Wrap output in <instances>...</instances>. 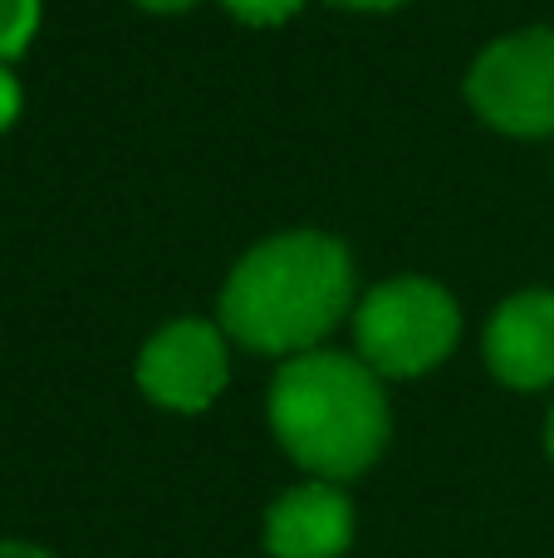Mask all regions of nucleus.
<instances>
[{"label": "nucleus", "mask_w": 554, "mask_h": 558, "mask_svg": "<svg viewBox=\"0 0 554 558\" xmlns=\"http://www.w3.org/2000/svg\"><path fill=\"white\" fill-rule=\"evenodd\" d=\"M353 308V255L324 231H285L236 260L216 324L261 357L314 353Z\"/></svg>", "instance_id": "f257e3e1"}, {"label": "nucleus", "mask_w": 554, "mask_h": 558, "mask_svg": "<svg viewBox=\"0 0 554 558\" xmlns=\"http://www.w3.org/2000/svg\"><path fill=\"white\" fill-rule=\"evenodd\" d=\"M265 422L310 481L334 485L369 475L393 436L383 377L359 353L334 348L285 357L265 397Z\"/></svg>", "instance_id": "f03ea898"}, {"label": "nucleus", "mask_w": 554, "mask_h": 558, "mask_svg": "<svg viewBox=\"0 0 554 558\" xmlns=\"http://www.w3.org/2000/svg\"><path fill=\"white\" fill-rule=\"evenodd\" d=\"M461 343V308L437 279H383L353 308V353L383 377L408 383L451 357Z\"/></svg>", "instance_id": "7ed1b4c3"}, {"label": "nucleus", "mask_w": 554, "mask_h": 558, "mask_svg": "<svg viewBox=\"0 0 554 558\" xmlns=\"http://www.w3.org/2000/svg\"><path fill=\"white\" fill-rule=\"evenodd\" d=\"M467 98L506 137H554V29H516L481 49Z\"/></svg>", "instance_id": "20e7f679"}, {"label": "nucleus", "mask_w": 554, "mask_h": 558, "mask_svg": "<svg viewBox=\"0 0 554 558\" xmlns=\"http://www.w3.org/2000/svg\"><path fill=\"white\" fill-rule=\"evenodd\" d=\"M137 392L177 416H196L231 383V338L206 318H172L137 353Z\"/></svg>", "instance_id": "39448f33"}, {"label": "nucleus", "mask_w": 554, "mask_h": 558, "mask_svg": "<svg viewBox=\"0 0 554 558\" xmlns=\"http://www.w3.org/2000/svg\"><path fill=\"white\" fill-rule=\"evenodd\" d=\"M359 514L344 485L304 481L275 495L261 514V549L270 558H344L353 549Z\"/></svg>", "instance_id": "423d86ee"}, {"label": "nucleus", "mask_w": 554, "mask_h": 558, "mask_svg": "<svg viewBox=\"0 0 554 558\" xmlns=\"http://www.w3.org/2000/svg\"><path fill=\"white\" fill-rule=\"evenodd\" d=\"M486 367L510 392H545L554 387V294L550 289H526L510 294L491 314L486 338H481Z\"/></svg>", "instance_id": "0eeeda50"}, {"label": "nucleus", "mask_w": 554, "mask_h": 558, "mask_svg": "<svg viewBox=\"0 0 554 558\" xmlns=\"http://www.w3.org/2000/svg\"><path fill=\"white\" fill-rule=\"evenodd\" d=\"M39 29V0H0V64L20 59Z\"/></svg>", "instance_id": "6e6552de"}, {"label": "nucleus", "mask_w": 554, "mask_h": 558, "mask_svg": "<svg viewBox=\"0 0 554 558\" xmlns=\"http://www.w3.org/2000/svg\"><path fill=\"white\" fill-rule=\"evenodd\" d=\"M226 15H236L241 25H285V20H294L304 10V0H221Z\"/></svg>", "instance_id": "1a4fd4ad"}, {"label": "nucleus", "mask_w": 554, "mask_h": 558, "mask_svg": "<svg viewBox=\"0 0 554 558\" xmlns=\"http://www.w3.org/2000/svg\"><path fill=\"white\" fill-rule=\"evenodd\" d=\"M15 118H20V84H15V74H5V64H0V133H5Z\"/></svg>", "instance_id": "9d476101"}, {"label": "nucleus", "mask_w": 554, "mask_h": 558, "mask_svg": "<svg viewBox=\"0 0 554 558\" xmlns=\"http://www.w3.org/2000/svg\"><path fill=\"white\" fill-rule=\"evenodd\" d=\"M0 558H59V554L39 549V544H29V539H0Z\"/></svg>", "instance_id": "9b49d317"}, {"label": "nucleus", "mask_w": 554, "mask_h": 558, "mask_svg": "<svg viewBox=\"0 0 554 558\" xmlns=\"http://www.w3.org/2000/svg\"><path fill=\"white\" fill-rule=\"evenodd\" d=\"M143 10H153V15H177V10H192L196 0H137Z\"/></svg>", "instance_id": "f8f14e48"}, {"label": "nucleus", "mask_w": 554, "mask_h": 558, "mask_svg": "<svg viewBox=\"0 0 554 558\" xmlns=\"http://www.w3.org/2000/svg\"><path fill=\"white\" fill-rule=\"evenodd\" d=\"M329 5H344V10H398L408 0H329Z\"/></svg>", "instance_id": "ddd939ff"}, {"label": "nucleus", "mask_w": 554, "mask_h": 558, "mask_svg": "<svg viewBox=\"0 0 554 558\" xmlns=\"http://www.w3.org/2000/svg\"><path fill=\"white\" fill-rule=\"evenodd\" d=\"M545 451H550V461H554V412H550V422H545Z\"/></svg>", "instance_id": "4468645a"}]
</instances>
